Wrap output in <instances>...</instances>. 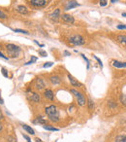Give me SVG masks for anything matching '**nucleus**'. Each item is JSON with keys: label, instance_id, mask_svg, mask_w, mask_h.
<instances>
[{"label": "nucleus", "instance_id": "nucleus-1", "mask_svg": "<svg viewBox=\"0 0 126 142\" xmlns=\"http://www.w3.org/2000/svg\"><path fill=\"white\" fill-rule=\"evenodd\" d=\"M45 112L51 122L56 123L59 121V111L57 110V107L55 105H51L49 107H47Z\"/></svg>", "mask_w": 126, "mask_h": 142}, {"label": "nucleus", "instance_id": "nucleus-2", "mask_svg": "<svg viewBox=\"0 0 126 142\" xmlns=\"http://www.w3.org/2000/svg\"><path fill=\"white\" fill-rule=\"evenodd\" d=\"M69 42L70 44H72V45H75V46H82L85 43V40H84V38L82 36V35H72V36H70L69 37Z\"/></svg>", "mask_w": 126, "mask_h": 142}, {"label": "nucleus", "instance_id": "nucleus-3", "mask_svg": "<svg viewBox=\"0 0 126 142\" xmlns=\"http://www.w3.org/2000/svg\"><path fill=\"white\" fill-rule=\"evenodd\" d=\"M6 50L8 53H9L10 56H12L13 58H16L20 52V48L15 44H8L6 46Z\"/></svg>", "mask_w": 126, "mask_h": 142}, {"label": "nucleus", "instance_id": "nucleus-4", "mask_svg": "<svg viewBox=\"0 0 126 142\" xmlns=\"http://www.w3.org/2000/svg\"><path fill=\"white\" fill-rule=\"evenodd\" d=\"M71 92H72L74 96H76V98H77V100H78L79 105H81V106L85 105V97L83 96V94L82 92H78V91H76V90H74V89L71 90Z\"/></svg>", "mask_w": 126, "mask_h": 142}, {"label": "nucleus", "instance_id": "nucleus-5", "mask_svg": "<svg viewBox=\"0 0 126 142\" xmlns=\"http://www.w3.org/2000/svg\"><path fill=\"white\" fill-rule=\"evenodd\" d=\"M27 2L33 7L41 8V7H45L48 4L49 0H27Z\"/></svg>", "mask_w": 126, "mask_h": 142}, {"label": "nucleus", "instance_id": "nucleus-6", "mask_svg": "<svg viewBox=\"0 0 126 142\" xmlns=\"http://www.w3.org/2000/svg\"><path fill=\"white\" fill-rule=\"evenodd\" d=\"M28 97H29V99H30L31 101L35 102V103H38V102H40V100H41L40 96H39L38 93H36V92H32L28 93Z\"/></svg>", "mask_w": 126, "mask_h": 142}, {"label": "nucleus", "instance_id": "nucleus-7", "mask_svg": "<svg viewBox=\"0 0 126 142\" xmlns=\"http://www.w3.org/2000/svg\"><path fill=\"white\" fill-rule=\"evenodd\" d=\"M68 79H69L71 85H72L73 87H78V88H81V87H83L82 83H80L78 80H76V79H75L73 76H71L70 74H68Z\"/></svg>", "mask_w": 126, "mask_h": 142}, {"label": "nucleus", "instance_id": "nucleus-8", "mask_svg": "<svg viewBox=\"0 0 126 142\" xmlns=\"http://www.w3.org/2000/svg\"><path fill=\"white\" fill-rule=\"evenodd\" d=\"M60 17L65 22H68V23H74V21H75L74 18L71 15H68V14H63L62 16H60Z\"/></svg>", "mask_w": 126, "mask_h": 142}, {"label": "nucleus", "instance_id": "nucleus-9", "mask_svg": "<svg viewBox=\"0 0 126 142\" xmlns=\"http://www.w3.org/2000/svg\"><path fill=\"white\" fill-rule=\"evenodd\" d=\"M35 88L37 89V90H43L44 88H45V83H44V81L42 80L41 78H37L36 79V82H35Z\"/></svg>", "mask_w": 126, "mask_h": 142}, {"label": "nucleus", "instance_id": "nucleus-10", "mask_svg": "<svg viewBox=\"0 0 126 142\" xmlns=\"http://www.w3.org/2000/svg\"><path fill=\"white\" fill-rule=\"evenodd\" d=\"M78 6H79V3L77 1H75V0H71V1H68V3L66 4L65 10L68 11V10H71V9H73V8L78 7Z\"/></svg>", "mask_w": 126, "mask_h": 142}, {"label": "nucleus", "instance_id": "nucleus-11", "mask_svg": "<svg viewBox=\"0 0 126 142\" xmlns=\"http://www.w3.org/2000/svg\"><path fill=\"white\" fill-rule=\"evenodd\" d=\"M16 10H17L20 14L21 15H27L28 14V10H27V8L25 6H23V5H19L16 7Z\"/></svg>", "mask_w": 126, "mask_h": 142}, {"label": "nucleus", "instance_id": "nucleus-12", "mask_svg": "<svg viewBox=\"0 0 126 142\" xmlns=\"http://www.w3.org/2000/svg\"><path fill=\"white\" fill-rule=\"evenodd\" d=\"M112 63H113V66L115 68H125L126 67V62H122V61H118V60H113Z\"/></svg>", "mask_w": 126, "mask_h": 142}, {"label": "nucleus", "instance_id": "nucleus-13", "mask_svg": "<svg viewBox=\"0 0 126 142\" xmlns=\"http://www.w3.org/2000/svg\"><path fill=\"white\" fill-rule=\"evenodd\" d=\"M44 94H45V97L47 99L51 100V101L54 99V94H53V92H52L51 90H46L45 92H44Z\"/></svg>", "mask_w": 126, "mask_h": 142}, {"label": "nucleus", "instance_id": "nucleus-14", "mask_svg": "<svg viewBox=\"0 0 126 142\" xmlns=\"http://www.w3.org/2000/svg\"><path fill=\"white\" fill-rule=\"evenodd\" d=\"M59 17H60V10H59V9H56L55 11H54L52 14H51V16H50L51 20V21H56Z\"/></svg>", "mask_w": 126, "mask_h": 142}, {"label": "nucleus", "instance_id": "nucleus-15", "mask_svg": "<svg viewBox=\"0 0 126 142\" xmlns=\"http://www.w3.org/2000/svg\"><path fill=\"white\" fill-rule=\"evenodd\" d=\"M116 40L118 41L121 45L126 46V35H122V34L117 35V36H116Z\"/></svg>", "mask_w": 126, "mask_h": 142}, {"label": "nucleus", "instance_id": "nucleus-16", "mask_svg": "<svg viewBox=\"0 0 126 142\" xmlns=\"http://www.w3.org/2000/svg\"><path fill=\"white\" fill-rule=\"evenodd\" d=\"M50 81H51V84H53V85H58V84H60V82H61V79H60L58 76H52V77L50 78Z\"/></svg>", "mask_w": 126, "mask_h": 142}, {"label": "nucleus", "instance_id": "nucleus-17", "mask_svg": "<svg viewBox=\"0 0 126 142\" xmlns=\"http://www.w3.org/2000/svg\"><path fill=\"white\" fill-rule=\"evenodd\" d=\"M22 129H24V130H26L28 133H30V134H32V135H34L35 134V131H34V129L31 128V127H29V125H22Z\"/></svg>", "mask_w": 126, "mask_h": 142}, {"label": "nucleus", "instance_id": "nucleus-18", "mask_svg": "<svg viewBox=\"0 0 126 142\" xmlns=\"http://www.w3.org/2000/svg\"><path fill=\"white\" fill-rule=\"evenodd\" d=\"M43 128L47 130H50V131H58L59 129H56V128H53V127H51V125H43Z\"/></svg>", "mask_w": 126, "mask_h": 142}, {"label": "nucleus", "instance_id": "nucleus-19", "mask_svg": "<svg viewBox=\"0 0 126 142\" xmlns=\"http://www.w3.org/2000/svg\"><path fill=\"white\" fill-rule=\"evenodd\" d=\"M114 142H126V135H118V136H116Z\"/></svg>", "mask_w": 126, "mask_h": 142}, {"label": "nucleus", "instance_id": "nucleus-20", "mask_svg": "<svg viewBox=\"0 0 126 142\" xmlns=\"http://www.w3.org/2000/svg\"><path fill=\"white\" fill-rule=\"evenodd\" d=\"M36 61H37V58H36V57H31V60H30V61H28V62H26L25 65L32 64V63H34V62H36Z\"/></svg>", "mask_w": 126, "mask_h": 142}, {"label": "nucleus", "instance_id": "nucleus-21", "mask_svg": "<svg viewBox=\"0 0 126 142\" xmlns=\"http://www.w3.org/2000/svg\"><path fill=\"white\" fill-rule=\"evenodd\" d=\"M35 123H40V124L45 125V124H46V120L43 119V117H38V118H37V120L35 121Z\"/></svg>", "mask_w": 126, "mask_h": 142}, {"label": "nucleus", "instance_id": "nucleus-22", "mask_svg": "<svg viewBox=\"0 0 126 142\" xmlns=\"http://www.w3.org/2000/svg\"><path fill=\"white\" fill-rule=\"evenodd\" d=\"M87 103H88V108L90 109V110H93V108H94V103H93V101L89 98L88 99V102H87Z\"/></svg>", "mask_w": 126, "mask_h": 142}, {"label": "nucleus", "instance_id": "nucleus-23", "mask_svg": "<svg viewBox=\"0 0 126 142\" xmlns=\"http://www.w3.org/2000/svg\"><path fill=\"white\" fill-rule=\"evenodd\" d=\"M8 18V16L3 12V11H1L0 10V19H2V20H5V19H7Z\"/></svg>", "mask_w": 126, "mask_h": 142}, {"label": "nucleus", "instance_id": "nucleus-24", "mask_svg": "<svg viewBox=\"0 0 126 142\" xmlns=\"http://www.w3.org/2000/svg\"><path fill=\"white\" fill-rule=\"evenodd\" d=\"M15 32H20V33H23V34H28V32L26 30H22V29H13Z\"/></svg>", "mask_w": 126, "mask_h": 142}, {"label": "nucleus", "instance_id": "nucleus-25", "mask_svg": "<svg viewBox=\"0 0 126 142\" xmlns=\"http://www.w3.org/2000/svg\"><path fill=\"white\" fill-rule=\"evenodd\" d=\"M38 52H39V54H40L41 57H47V52H46V51H44V50L40 49Z\"/></svg>", "mask_w": 126, "mask_h": 142}, {"label": "nucleus", "instance_id": "nucleus-26", "mask_svg": "<svg viewBox=\"0 0 126 142\" xmlns=\"http://www.w3.org/2000/svg\"><path fill=\"white\" fill-rule=\"evenodd\" d=\"M120 100H121V102H122V104L126 105V96H125V94H121Z\"/></svg>", "mask_w": 126, "mask_h": 142}, {"label": "nucleus", "instance_id": "nucleus-27", "mask_svg": "<svg viewBox=\"0 0 126 142\" xmlns=\"http://www.w3.org/2000/svg\"><path fill=\"white\" fill-rule=\"evenodd\" d=\"M52 64H53V62H51V61L46 62V63L44 64V68H48V67H51V66H52Z\"/></svg>", "mask_w": 126, "mask_h": 142}, {"label": "nucleus", "instance_id": "nucleus-28", "mask_svg": "<svg viewBox=\"0 0 126 142\" xmlns=\"http://www.w3.org/2000/svg\"><path fill=\"white\" fill-rule=\"evenodd\" d=\"M93 57H94V58H95V59H96L97 61H98V63L100 64V66H101V68H102V67H103V63H102V61L100 60V58H99L98 57H96V56H93Z\"/></svg>", "mask_w": 126, "mask_h": 142}, {"label": "nucleus", "instance_id": "nucleus-29", "mask_svg": "<svg viewBox=\"0 0 126 142\" xmlns=\"http://www.w3.org/2000/svg\"><path fill=\"white\" fill-rule=\"evenodd\" d=\"M82 57H83V58L86 61V63H87V68H89V60H88V58H85L84 54H82Z\"/></svg>", "mask_w": 126, "mask_h": 142}, {"label": "nucleus", "instance_id": "nucleus-30", "mask_svg": "<svg viewBox=\"0 0 126 142\" xmlns=\"http://www.w3.org/2000/svg\"><path fill=\"white\" fill-rule=\"evenodd\" d=\"M107 5V0H100V6L104 7Z\"/></svg>", "mask_w": 126, "mask_h": 142}, {"label": "nucleus", "instance_id": "nucleus-31", "mask_svg": "<svg viewBox=\"0 0 126 142\" xmlns=\"http://www.w3.org/2000/svg\"><path fill=\"white\" fill-rule=\"evenodd\" d=\"M7 140L9 141V142H16V139H15L13 136H8V137H7Z\"/></svg>", "mask_w": 126, "mask_h": 142}, {"label": "nucleus", "instance_id": "nucleus-32", "mask_svg": "<svg viewBox=\"0 0 126 142\" xmlns=\"http://www.w3.org/2000/svg\"><path fill=\"white\" fill-rule=\"evenodd\" d=\"M116 28L117 29H126V25H118L116 26Z\"/></svg>", "mask_w": 126, "mask_h": 142}, {"label": "nucleus", "instance_id": "nucleus-33", "mask_svg": "<svg viewBox=\"0 0 126 142\" xmlns=\"http://www.w3.org/2000/svg\"><path fill=\"white\" fill-rule=\"evenodd\" d=\"M1 72H2V74H3V76L4 77H8V73H7V71H6V69H4V68H2V70H1Z\"/></svg>", "mask_w": 126, "mask_h": 142}, {"label": "nucleus", "instance_id": "nucleus-34", "mask_svg": "<svg viewBox=\"0 0 126 142\" xmlns=\"http://www.w3.org/2000/svg\"><path fill=\"white\" fill-rule=\"evenodd\" d=\"M0 58H4V59H6V60L9 59V58H8V57H5L2 53H0Z\"/></svg>", "mask_w": 126, "mask_h": 142}, {"label": "nucleus", "instance_id": "nucleus-35", "mask_svg": "<svg viewBox=\"0 0 126 142\" xmlns=\"http://www.w3.org/2000/svg\"><path fill=\"white\" fill-rule=\"evenodd\" d=\"M23 138H25L27 142H31V140H30V138H29V136H27V135H25V134H23Z\"/></svg>", "mask_w": 126, "mask_h": 142}, {"label": "nucleus", "instance_id": "nucleus-36", "mask_svg": "<svg viewBox=\"0 0 126 142\" xmlns=\"http://www.w3.org/2000/svg\"><path fill=\"white\" fill-rule=\"evenodd\" d=\"M2 119H3V114H2L1 109H0V120H2Z\"/></svg>", "mask_w": 126, "mask_h": 142}, {"label": "nucleus", "instance_id": "nucleus-37", "mask_svg": "<svg viewBox=\"0 0 126 142\" xmlns=\"http://www.w3.org/2000/svg\"><path fill=\"white\" fill-rule=\"evenodd\" d=\"M64 54H65V56H70V53L67 52V51H65V52H64Z\"/></svg>", "mask_w": 126, "mask_h": 142}, {"label": "nucleus", "instance_id": "nucleus-38", "mask_svg": "<svg viewBox=\"0 0 126 142\" xmlns=\"http://www.w3.org/2000/svg\"><path fill=\"white\" fill-rule=\"evenodd\" d=\"M4 103V101H3V99L1 98V96H0V104H3Z\"/></svg>", "mask_w": 126, "mask_h": 142}, {"label": "nucleus", "instance_id": "nucleus-39", "mask_svg": "<svg viewBox=\"0 0 126 142\" xmlns=\"http://www.w3.org/2000/svg\"><path fill=\"white\" fill-rule=\"evenodd\" d=\"M35 140H36V142H43V141H42L41 139H39V138H36Z\"/></svg>", "mask_w": 126, "mask_h": 142}, {"label": "nucleus", "instance_id": "nucleus-40", "mask_svg": "<svg viewBox=\"0 0 126 142\" xmlns=\"http://www.w3.org/2000/svg\"><path fill=\"white\" fill-rule=\"evenodd\" d=\"M116 1H118V0H111V2H112V3H115Z\"/></svg>", "mask_w": 126, "mask_h": 142}, {"label": "nucleus", "instance_id": "nucleus-41", "mask_svg": "<svg viewBox=\"0 0 126 142\" xmlns=\"http://www.w3.org/2000/svg\"><path fill=\"white\" fill-rule=\"evenodd\" d=\"M122 16H123V17H126V13H123V14H122Z\"/></svg>", "mask_w": 126, "mask_h": 142}, {"label": "nucleus", "instance_id": "nucleus-42", "mask_svg": "<svg viewBox=\"0 0 126 142\" xmlns=\"http://www.w3.org/2000/svg\"><path fill=\"white\" fill-rule=\"evenodd\" d=\"M1 130H2V125H0V131H1Z\"/></svg>", "mask_w": 126, "mask_h": 142}]
</instances>
